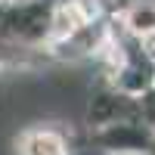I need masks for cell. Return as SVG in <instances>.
<instances>
[{
  "instance_id": "1",
  "label": "cell",
  "mask_w": 155,
  "mask_h": 155,
  "mask_svg": "<svg viewBox=\"0 0 155 155\" xmlns=\"http://www.w3.org/2000/svg\"><path fill=\"white\" fill-rule=\"evenodd\" d=\"M25 155H65V149L56 134H31L25 143Z\"/></svg>"
}]
</instances>
